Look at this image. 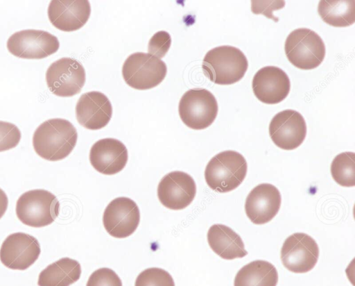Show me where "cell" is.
<instances>
[{"label":"cell","instance_id":"cell-18","mask_svg":"<svg viewBox=\"0 0 355 286\" xmlns=\"http://www.w3.org/2000/svg\"><path fill=\"white\" fill-rule=\"evenodd\" d=\"M78 123L87 129L98 130L109 123L112 115V106L102 92L92 91L83 94L76 106Z\"/></svg>","mask_w":355,"mask_h":286},{"label":"cell","instance_id":"cell-14","mask_svg":"<svg viewBox=\"0 0 355 286\" xmlns=\"http://www.w3.org/2000/svg\"><path fill=\"white\" fill-rule=\"evenodd\" d=\"M196 185L188 174L175 171L165 175L157 187L160 203L167 208L179 210L189 206L195 198Z\"/></svg>","mask_w":355,"mask_h":286},{"label":"cell","instance_id":"cell-22","mask_svg":"<svg viewBox=\"0 0 355 286\" xmlns=\"http://www.w3.org/2000/svg\"><path fill=\"white\" fill-rule=\"evenodd\" d=\"M278 274L271 263L254 260L243 266L236 274L234 286H276Z\"/></svg>","mask_w":355,"mask_h":286},{"label":"cell","instance_id":"cell-7","mask_svg":"<svg viewBox=\"0 0 355 286\" xmlns=\"http://www.w3.org/2000/svg\"><path fill=\"white\" fill-rule=\"evenodd\" d=\"M183 123L194 130L209 126L218 114V103L215 96L206 89L194 88L186 92L178 106Z\"/></svg>","mask_w":355,"mask_h":286},{"label":"cell","instance_id":"cell-10","mask_svg":"<svg viewBox=\"0 0 355 286\" xmlns=\"http://www.w3.org/2000/svg\"><path fill=\"white\" fill-rule=\"evenodd\" d=\"M319 248L309 235L296 233L286 239L281 249V260L288 271L303 274L311 271L316 264Z\"/></svg>","mask_w":355,"mask_h":286},{"label":"cell","instance_id":"cell-6","mask_svg":"<svg viewBox=\"0 0 355 286\" xmlns=\"http://www.w3.org/2000/svg\"><path fill=\"white\" fill-rule=\"evenodd\" d=\"M167 67L161 59L143 52L130 55L122 67L126 84L139 90L151 89L163 81Z\"/></svg>","mask_w":355,"mask_h":286},{"label":"cell","instance_id":"cell-3","mask_svg":"<svg viewBox=\"0 0 355 286\" xmlns=\"http://www.w3.org/2000/svg\"><path fill=\"white\" fill-rule=\"evenodd\" d=\"M248 165L245 158L234 151H225L207 163L205 178L214 191L225 193L237 188L245 178Z\"/></svg>","mask_w":355,"mask_h":286},{"label":"cell","instance_id":"cell-28","mask_svg":"<svg viewBox=\"0 0 355 286\" xmlns=\"http://www.w3.org/2000/svg\"><path fill=\"white\" fill-rule=\"evenodd\" d=\"M171 44V37L169 33L164 31H160L155 33L150 39L148 51L149 54L160 59L168 52Z\"/></svg>","mask_w":355,"mask_h":286},{"label":"cell","instance_id":"cell-15","mask_svg":"<svg viewBox=\"0 0 355 286\" xmlns=\"http://www.w3.org/2000/svg\"><path fill=\"white\" fill-rule=\"evenodd\" d=\"M282 202L278 189L273 185L262 183L248 194L245 203L246 215L254 224H264L277 214Z\"/></svg>","mask_w":355,"mask_h":286},{"label":"cell","instance_id":"cell-26","mask_svg":"<svg viewBox=\"0 0 355 286\" xmlns=\"http://www.w3.org/2000/svg\"><path fill=\"white\" fill-rule=\"evenodd\" d=\"M21 140V132L15 124L0 121V152L17 146Z\"/></svg>","mask_w":355,"mask_h":286},{"label":"cell","instance_id":"cell-13","mask_svg":"<svg viewBox=\"0 0 355 286\" xmlns=\"http://www.w3.org/2000/svg\"><path fill=\"white\" fill-rule=\"evenodd\" d=\"M274 144L284 150H293L301 145L306 135L303 116L297 111L285 110L276 114L269 125Z\"/></svg>","mask_w":355,"mask_h":286},{"label":"cell","instance_id":"cell-8","mask_svg":"<svg viewBox=\"0 0 355 286\" xmlns=\"http://www.w3.org/2000/svg\"><path fill=\"white\" fill-rule=\"evenodd\" d=\"M85 76V69L80 62L71 58H62L49 67L46 81L53 94L69 97L81 91Z\"/></svg>","mask_w":355,"mask_h":286},{"label":"cell","instance_id":"cell-20","mask_svg":"<svg viewBox=\"0 0 355 286\" xmlns=\"http://www.w3.org/2000/svg\"><path fill=\"white\" fill-rule=\"evenodd\" d=\"M207 241L212 251L225 260L241 258L248 254L239 235L223 224H214L209 228Z\"/></svg>","mask_w":355,"mask_h":286},{"label":"cell","instance_id":"cell-12","mask_svg":"<svg viewBox=\"0 0 355 286\" xmlns=\"http://www.w3.org/2000/svg\"><path fill=\"white\" fill-rule=\"evenodd\" d=\"M40 246L33 236L24 233L8 235L0 249V260L10 269L25 270L39 258Z\"/></svg>","mask_w":355,"mask_h":286},{"label":"cell","instance_id":"cell-2","mask_svg":"<svg viewBox=\"0 0 355 286\" xmlns=\"http://www.w3.org/2000/svg\"><path fill=\"white\" fill-rule=\"evenodd\" d=\"M248 67V60L238 48L220 46L209 50L202 68L207 78L218 85H232L240 81Z\"/></svg>","mask_w":355,"mask_h":286},{"label":"cell","instance_id":"cell-9","mask_svg":"<svg viewBox=\"0 0 355 286\" xmlns=\"http://www.w3.org/2000/svg\"><path fill=\"white\" fill-rule=\"evenodd\" d=\"M60 47L58 38L49 32L28 29L13 33L7 48L13 56L24 59H42L55 53Z\"/></svg>","mask_w":355,"mask_h":286},{"label":"cell","instance_id":"cell-29","mask_svg":"<svg viewBox=\"0 0 355 286\" xmlns=\"http://www.w3.org/2000/svg\"><path fill=\"white\" fill-rule=\"evenodd\" d=\"M285 5L284 1H252V11L255 14L262 13L267 17L278 21V18L272 15V10L283 8Z\"/></svg>","mask_w":355,"mask_h":286},{"label":"cell","instance_id":"cell-23","mask_svg":"<svg viewBox=\"0 0 355 286\" xmlns=\"http://www.w3.org/2000/svg\"><path fill=\"white\" fill-rule=\"evenodd\" d=\"M318 12L322 19L335 27H345L355 22V1H329L319 2Z\"/></svg>","mask_w":355,"mask_h":286},{"label":"cell","instance_id":"cell-5","mask_svg":"<svg viewBox=\"0 0 355 286\" xmlns=\"http://www.w3.org/2000/svg\"><path fill=\"white\" fill-rule=\"evenodd\" d=\"M56 196L44 190H33L22 194L16 204V214L25 225L41 228L52 224L59 214Z\"/></svg>","mask_w":355,"mask_h":286},{"label":"cell","instance_id":"cell-27","mask_svg":"<svg viewBox=\"0 0 355 286\" xmlns=\"http://www.w3.org/2000/svg\"><path fill=\"white\" fill-rule=\"evenodd\" d=\"M86 286H123L119 276L111 269L100 268L89 276Z\"/></svg>","mask_w":355,"mask_h":286},{"label":"cell","instance_id":"cell-30","mask_svg":"<svg viewBox=\"0 0 355 286\" xmlns=\"http://www.w3.org/2000/svg\"><path fill=\"white\" fill-rule=\"evenodd\" d=\"M8 204V199L7 197V195L0 188V219L5 214Z\"/></svg>","mask_w":355,"mask_h":286},{"label":"cell","instance_id":"cell-24","mask_svg":"<svg viewBox=\"0 0 355 286\" xmlns=\"http://www.w3.org/2000/svg\"><path fill=\"white\" fill-rule=\"evenodd\" d=\"M334 180L343 187L355 185V154L344 152L337 155L331 165Z\"/></svg>","mask_w":355,"mask_h":286},{"label":"cell","instance_id":"cell-4","mask_svg":"<svg viewBox=\"0 0 355 286\" xmlns=\"http://www.w3.org/2000/svg\"><path fill=\"white\" fill-rule=\"evenodd\" d=\"M284 50L289 62L297 68L304 70L318 67L325 56V45L313 31L300 28L293 31L286 37Z\"/></svg>","mask_w":355,"mask_h":286},{"label":"cell","instance_id":"cell-16","mask_svg":"<svg viewBox=\"0 0 355 286\" xmlns=\"http://www.w3.org/2000/svg\"><path fill=\"white\" fill-rule=\"evenodd\" d=\"M252 86L254 95L260 101L276 104L288 96L291 83L288 75L282 69L267 66L255 74Z\"/></svg>","mask_w":355,"mask_h":286},{"label":"cell","instance_id":"cell-1","mask_svg":"<svg viewBox=\"0 0 355 286\" xmlns=\"http://www.w3.org/2000/svg\"><path fill=\"white\" fill-rule=\"evenodd\" d=\"M78 133L68 120L55 118L42 123L35 130L33 145L36 153L49 161L67 157L75 147Z\"/></svg>","mask_w":355,"mask_h":286},{"label":"cell","instance_id":"cell-25","mask_svg":"<svg viewBox=\"0 0 355 286\" xmlns=\"http://www.w3.org/2000/svg\"><path fill=\"white\" fill-rule=\"evenodd\" d=\"M135 286H175V283L168 272L160 268L152 267L138 275Z\"/></svg>","mask_w":355,"mask_h":286},{"label":"cell","instance_id":"cell-11","mask_svg":"<svg viewBox=\"0 0 355 286\" xmlns=\"http://www.w3.org/2000/svg\"><path fill=\"white\" fill-rule=\"evenodd\" d=\"M140 221L139 209L128 197L113 199L105 208L103 223L106 231L116 238H125L137 228Z\"/></svg>","mask_w":355,"mask_h":286},{"label":"cell","instance_id":"cell-21","mask_svg":"<svg viewBox=\"0 0 355 286\" xmlns=\"http://www.w3.org/2000/svg\"><path fill=\"white\" fill-rule=\"evenodd\" d=\"M80 263L69 258H63L48 265L38 277L39 286H69L80 277Z\"/></svg>","mask_w":355,"mask_h":286},{"label":"cell","instance_id":"cell-19","mask_svg":"<svg viewBox=\"0 0 355 286\" xmlns=\"http://www.w3.org/2000/svg\"><path fill=\"white\" fill-rule=\"evenodd\" d=\"M128 159V150L119 140L104 138L96 142L89 152L92 167L99 173L113 175L125 167Z\"/></svg>","mask_w":355,"mask_h":286},{"label":"cell","instance_id":"cell-17","mask_svg":"<svg viewBox=\"0 0 355 286\" xmlns=\"http://www.w3.org/2000/svg\"><path fill=\"white\" fill-rule=\"evenodd\" d=\"M90 13L91 7L87 0H53L48 8V17L52 25L66 32L82 28Z\"/></svg>","mask_w":355,"mask_h":286}]
</instances>
